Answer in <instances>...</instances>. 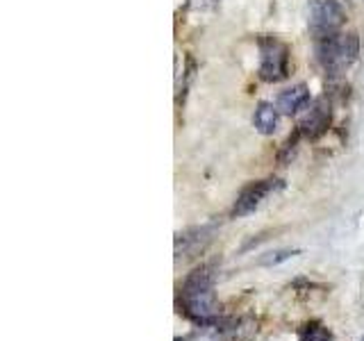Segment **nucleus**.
Here are the masks:
<instances>
[{"label": "nucleus", "instance_id": "nucleus-10", "mask_svg": "<svg viewBox=\"0 0 364 341\" xmlns=\"http://www.w3.org/2000/svg\"><path fill=\"white\" fill-rule=\"evenodd\" d=\"M299 341H335V337L321 321H307L299 328Z\"/></svg>", "mask_w": 364, "mask_h": 341}, {"label": "nucleus", "instance_id": "nucleus-7", "mask_svg": "<svg viewBox=\"0 0 364 341\" xmlns=\"http://www.w3.org/2000/svg\"><path fill=\"white\" fill-rule=\"evenodd\" d=\"M212 239V225H196V227H187L176 234V259L180 257H191L200 253V250L208 246Z\"/></svg>", "mask_w": 364, "mask_h": 341}, {"label": "nucleus", "instance_id": "nucleus-4", "mask_svg": "<svg viewBox=\"0 0 364 341\" xmlns=\"http://www.w3.org/2000/svg\"><path fill=\"white\" fill-rule=\"evenodd\" d=\"M259 48V77L264 82H282L289 75V45L280 41L278 37H264L257 39Z\"/></svg>", "mask_w": 364, "mask_h": 341}, {"label": "nucleus", "instance_id": "nucleus-1", "mask_svg": "<svg viewBox=\"0 0 364 341\" xmlns=\"http://www.w3.org/2000/svg\"><path fill=\"white\" fill-rule=\"evenodd\" d=\"M180 307L185 316L191 321L205 323L216 312V296H214V276L208 266L193 269L182 282L180 289Z\"/></svg>", "mask_w": 364, "mask_h": 341}, {"label": "nucleus", "instance_id": "nucleus-2", "mask_svg": "<svg viewBox=\"0 0 364 341\" xmlns=\"http://www.w3.org/2000/svg\"><path fill=\"white\" fill-rule=\"evenodd\" d=\"M314 55L328 75H341L358 62L360 37L355 32H339L330 39L314 41Z\"/></svg>", "mask_w": 364, "mask_h": 341}, {"label": "nucleus", "instance_id": "nucleus-6", "mask_svg": "<svg viewBox=\"0 0 364 341\" xmlns=\"http://www.w3.org/2000/svg\"><path fill=\"white\" fill-rule=\"evenodd\" d=\"M330 121H333V107H330L328 98H314L310 105L305 107L303 117L296 125V130L301 132V136L305 139H318L321 134L328 132Z\"/></svg>", "mask_w": 364, "mask_h": 341}, {"label": "nucleus", "instance_id": "nucleus-3", "mask_svg": "<svg viewBox=\"0 0 364 341\" xmlns=\"http://www.w3.org/2000/svg\"><path fill=\"white\" fill-rule=\"evenodd\" d=\"M346 9L339 0H307V28L314 41H323L344 32Z\"/></svg>", "mask_w": 364, "mask_h": 341}, {"label": "nucleus", "instance_id": "nucleus-12", "mask_svg": "<svg viewBox=\"0 0 364 341\" xmlns=\"http://www.w3.org/2000/svg\"><path fill=\"white\" fill-rule=\"evenodd\" d=\"M221 5V0H187V11H193V14H210V11H216Z\"/></svg>", "mask_w": 364, "mask_h": 341}, {"label": "nucleus", "instance_id": "nucleus-9", "mask_svg": "<svg viewBox=\"0 0 364 341\" xmlns=\"http://www.w3.org/2000/svg\"><path fill=\"white\" fill-rule=\"evenodd\" d=\"M280 123V109L273 102H259L253 114V125L259 134H273Z\"/></svg>", "mask_w": 364, "mask_h": 341}, {"label": "nucleus", "instance_id": "nucleus-8", "mask_svg": "<svg viewBox=\"0 0 364 341\" xmlns=\"http://www.w3.org/2000/svg\"><path fill=\"white\" fill-rule=\"evenodd\" d=\"M310 102H312L310 89H307L305 85H294L289 89H284L282 94L278 96L276 107L280 109V114L294 117V114H299L301 109H305L307 105H310Z\"/></svg>", "mask_w": 364, "mask_h": 341}, {"label": "nucleus", "instance_id": "nucleus-13", "mask_svg": "<svg viewBox=\"0 0 364 341\" xmlns=\"http://www.w3.org/2000/svg\"><path fill=\"white\" fill-rule=\"evenodd\" d=\"M362 341H364V339H362Z\"/></svg>", "mask_w": 364, "mask_h": 341}, {"label": "nucleus", "instance_id": "nucleus-11", "mask_svg": "<svg viewBox=\"0 0 364 341\" xmlns=\"http://www.w3.org/2000/svg\"><path fill=\"white\" fill-rule=\"evenodd\" d=\"M299 253H301L299 248H282V250H273V253H267L264 257L259 259V264H262V266H278V264H282V261L291 259L294 255H299Z\"/></svg>", "mask_w": 364, "mask_h": 341}, {"label": "nucleus", "instance_id": "nucleus-5", "mask_svg": "<svg viewBox=\"0 0 364 341\" xmlns=\"http://www.w3.org/2000/svg\"><path fill=\"white\" fill-rule=\"evenodd\" d=\"M284 187V182L278 178H264V180H255L246 185L242 191L237 193V200L232 205V216L235 219H244V216L253 214L255 210H259L264 200L269 196H273L276 191H280Z\"/></svg>", "mask_w": 364, "mask_h": 341}]
</instances>
